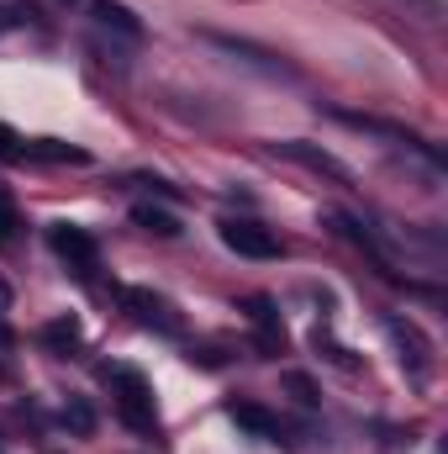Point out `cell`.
<instances>
[{"label": "cell", "mask_w": 448, "mask_h": 454, "mask_svg": "<svg viewBox=\"0 0 448 454\" xmlns=\"http://www.w3.org/2000/svg\"><path fill=\"white\" fill-rule=\"evenodd\" d=\"M21 159H42V164H90V153H85V148H74V143H58V137L21 143Z\"/></svg>", "instance_id": "8"}, {"label": "cell", "mask_w": 448, "mask_h": 454, "mask_svg": "<svg viewBox=\"0 0 448 454\" xmlns=\"http://www.w3.org/2000/svg\"><path fill=\"white\" fill-rule=\"evenodd\" d=\"M243 312H248V323H253L259 333H280V312H274V301H269V296H248V301H243Z\"/></svg>", "instance_id": "13"}, {"label": "cell", "mask_w": 448, "mask_h": 454, "mask_svg": "<svg viewBox=\"0 0 448 454\" xmlns=\"http://www.w3.org/2000/svg\"><path fill=\"white\" fill-rule=\"evenodd\" d=\"M132 223L143 227V232H153V238H180V217L164 212V207H153V201H137L132 207Z\"/></svg>", "instance_id": "11"}, {"label": "cell", "mask_w": 448, "mask_h": 454, "mask_svg": "<svg viewBox=\"0 0 448 454\" xmlns=\"http://www.w3.org/2000/svg\"><path fill=\"white\" fill-rule=\"evenodd\" d=\"M121 307L143 323V328H158V333H180V317H174V301L148 291V286H127L121 291Z\"/></svg>", "instance_id": "2"}, {"label": "cell", "mask_w": 448, "mask_h": 454, "mask_svg": "<svg viewBox=\"0 0 448 454\" xmlns=\"http://www.w3.org/2000/svg\"><path fill=\"white\" fill-rule=\"evenodd\" d=\"M16 238V212H11V201H0V248Z\"/></svg>", "instance_id": "18"}, {"label": "cell", "mask_w": 448, "mask_h": 454, "mask_svg": "<svg viewBox=\"0 0 448 454\" xmlns=\"http://www.w3.org/2000/svg\"><path fill=\"white\" fill-rule=\"evenodd\" d=\"M285 391H290L301 407H317V402H322L317 386H312V375H301V370H285Z\"/></svg>", "instance_id": "15"}, {"label": "cell", "mask_w": 448, "mask_h": 454, "mask_svg": "<svg viewBox=\"0 0 448 454\" xmlns=\"http://www.w3.org/2000/svg\"><path fill=\"white\" fill-rule=\"evenodd\" d=\"M222 243L232 254H243V259H274V254H280V238H274L269 227L243 223V217H227L222 223Z\"/></svg>", "instance_id": "3"}, {"label": "cell", "mask_w": 448, "mask_h": 454, "mask_svg": "<svg viewBox=\"0 0 448 454\" xmlns=\"http://www.w3.org/2000/svg\"><path fill=\"white\" fill-rule=\"evenodd\" d=\"M90 11H96L101 27H112V32H121V37H143V21H137L132 5H121V0H96Z\"/></svg>", "instance_id": "9"}, {"label": "cell", "mask_w": 448, "mask_h": 454, "mask_svg": "<svg viewBox=\"0 0 448 454\" xmlns=\"http://www.w3.org/2000/svg\"><path fill=\"white\" fill-rule=\"evenodd\" d=\"M206 43H217L227 53H243V59H253V64H264L269 74H290V64H280L269 48H253V43H243V37H227V32H206Z\"/></svg>", "instance_id": "10"}, {"label": "cell", "mask_w": 448, "mask_h": 454, "mask_svg": "<svg viewBox=\"0 0 448 454\" xmlns=\"http://www.w3.org/2000/svg\"><path fill=\"white\" fill-rule=\"evenodd\" d=\"M21 143H27V137H21L16 127H5V121H0V159H21Z\"/></svg>", "instance_id": "16"}, {"label": "cell", "mask_w": 448, "mask_h": 454, "mask_svg": "<svg viewBox=\"0 0 448 454\" xmlns=\"http://www.w3.org/2000/svg\"><path fill=\"white\" fill-rule=\"evenodd\" d=\"M5 307H11V286L0 280V312H5Z\"/></svg>", "instance_id": "19"}, {"label": "cell", "mask_w": 448, "mask_h": 454, "mask_svg": "<svg viewBox=\"0 0 448 454\" xmlns=\"http://www.w3.org/2000/svg\"><path fill=\"white\" fill-rule=\"evenodd\" d=\"M227 418L237 428H248L253 439H280V418L269 407H259V402H227Z\"/></svg>", "instance_id": "7"}, {"label": "cell", "mask_w": 448, "mask_h": 454, "mask_svg": "<svg viewBox=\"0 0 448 454\" xmlns=\"http://www.w3.org/2000/svg\"><path fill=\"white\" fill-rule=\"evenodd\" d=\"M106 380H112V396H116L121 423H127V428H137V434H153V428H158V402H153V386H148L137 370H127V364L106 370Z\"/></svg>", "instance_id": "1"}, {"label": "cell", "mask_w": 448, "mask_h": 454, "mask_svg": "<svg viewBox=\"0 0 448 454\" xmlns=\"http://www.w3.org/2000/svg\"><path fill=\"white\" fill-rule=\"evenodd\" d=\"M21 21H27V11H21V5H0V37H5V32H16Z\"/></svg>", "instance_id": "17"}, {"label": "cell", "mask_w": 448, "mask_h": 454, "mask_svg": "<svg viewBox=\"0 0 448 454\" xmlns=\"http://www.w3.org/2000/svg\"><path fill=\"white\" fill-rule=\"evenodd\" d=\"M385 328H390V339H396V348H401V364L412 370V380H428V339L417 333V323L390 317Z\"/></svg>", "instance_id": "6"}, {"label": "cell", "mask_w": 448, "mask_h": 454, "mask_svg": "<svg viewBox=\"0 0 448 454\" xmlns=\"http://www.w3.org/2000/svg\"><path fill=\"white\" fill-rule=\"evenodd\" d=\"M274 153H280V159H296V164H306V169H317V175H328L337 185H348V164H337L328 148H312V143H301V137H285V143H274Z\"/></svg>", "instance_id": "5"}, {"label": "cell", "mask_w": 448, "mask_h": 454, "mask_svg": "<svg viewBox=\"0 0 448 454\" xmlns=\"http://www.w3.org/2000/svg\"><path fill=\"white\" fill-rule=\"evenodd\" d=\"M80 339H85V328H80L74 312H69V317H53V323L42 328V343H48V348H74Z\"/></svg>", "instance_id": "12"}, {"label": "cell", "mask_w": 448, "mask_h": 454, "mask_svg": "<svg viewBox=\"0 0 448 454\" xmlns=\"http://www.w3.org/2000/svg\"><path fill=\"white\" fill-rule=\"evenodd\" d=\"M48 243H53V254H58V259H69L74 270H96V259H101L96 238H90L85 227H74V223H58L53 232H48Z\"/></svg>", "instance_id": "4"}, {"label": "cell", "mask_w": 448, "mask_h": 454, "mask_svg": "<svg viewBox=\"0 0 448 454\" xmlns=\"http://www.w3.org/2000/svg\"><path fill=\"white\" fill-rule=\"evenodd\" d=\"M64 423H69V428H74V434H80V439H90V434H96V407H90V402H80V396H74V402H69V407H64Z\"/></svg>", "instance_id": "14"}]
</instances>
